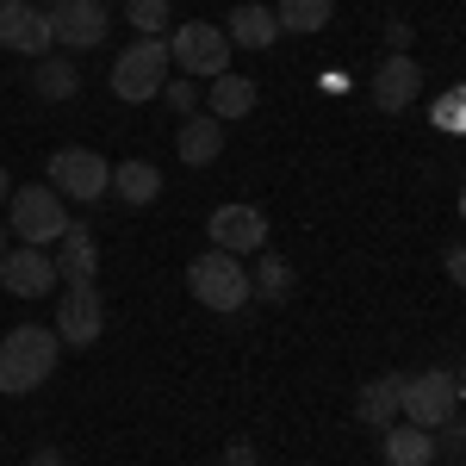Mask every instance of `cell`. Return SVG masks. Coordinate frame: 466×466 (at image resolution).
<instances>
[{
    "mask_svg": "<svg viewBox=\"0 0 466 466\" xmlns=\"http://www.w3.org/2000/svg\"><path fill=\"white\" fill-rule=\"evenodd\" d=\"M56 355H63V336L44 329V323H19L0 336V392L6 398H25L37 392L50 373H56Z\"/></svg>",
    "mask_w": 466,
    "mask_h": 466,
    "instance_id": "cell-1",
    "label": "cell"
},
{
    "mask_svg": "<svg viewBox=\"0 0 466 466\" xmlns=\"http://www.w3.org/2000/svg\"><path fill=\"white\" fill-rule=\"evenodd\" d=\"M6 230L19 237V243H32V249H50V243H63V230H69V199L44 180V187H13V199H6Z\"/></svg>",
    "mask_w": 466,
    "mask_h": 466,
    "instance_id": "cell-2",
    "label": "cell"
},
{
    "mask_svg": "<svg viewBox=\"0 0 466 466\" xmlns=\"http://www.w3.org/2000/svg\"><path fill=\"white\" fill-rule=\"evenodd\" d=\"M168 37H137V44H125L118 56H112V94L125 100V106H144L156 100L162 87H168Z\"/></svg>",
    "mask_w": 466,
    "mask_h": 466,
    "instance_id": "cell-3",
    "label": "cell"
},
{
    "mask_svg": "<svg viewBox=\"0 0 466 466\" xmlns=\"http://www.w3.org/2000/svg\"><path fill=\"white\" fill-rule=\"evenodd\" d=\"M187 287H193V299H199L206 311H243V305H249V274H243L237 255H224V249L193 255Z\"/></svg>",
    "mask_w": 466,
    "mask_h": 466,
    "instance_id": "cell-4",
    "label": "cell"
},
{
    "mask_svg": "<svg viewBox=\"0 0 466 466\" xmlns=\"http://www.w3.org/2000/svg\"><path fill=\"white\" fill-rule=\"evenodd\" d=\"M230 37H224V25H206V19H187V25H175V37H168V63H175L180 75H206V81H218V75H230Z\"/></svg>",
    "mask_w": 466,
    "mask_h": 466,
    "instance_id": "cell-5",
    "label": "cell"
},
{
    "mask_svg": "<svg viewBox=\"0 0 466 466\" xmlns=\"http://www.w3.org/2000/svg\"><path fill=\"white\" fill-rule=\"evenodd\" d=\"M50 187L63 193V199H75V206H94L100 193H112V162L100 156V149H56L50 156Z\"/></svg>",
    "mask_w": 466,
    "mask_h": 466,
    "instance_id": "cell-6",
    "label": "cell"
},
{
    "mask_svg": "<svg viewBox=\"0 0 466 466\" xmlns=\"http://www.w3.org/2000/svg\"><path fill=\"white\" fill-rule=\"evenodd\" d=\"M454 404H461V380L454 373H404V423H423V430H441L454 423Z\"/></svg>",
    "mask_w": 466,
    "mask_h": 466,
    "instance_id": "cell-7",
    "label": "cell"
},
{
    "mask_svg": "<svg viewBox=\"0 0 466 466\" xmlns=\"http://www.w3.org/2000/svg\"><path fill=\"white\" fill-rule=\"evenodd\" d=\"M206 237H212V249L237 255V261H243V255H261L268 249V212L230 199V206H218V212L206 218Z\"/></svg>",
    "mask_w": 466,
    "mask_h": 466,
    "instance_id": "cell-8",
    "label": "cell"
},
{
    "mask_svg": "<svg viewBox=\"0 0 466 466\" xmlns=\"http://www.w3.org/2000/svg\"><path fill=\"white\" fill-rule=\"evenodd\" d=\"M56 336L69 349H94L106 336V299H100V287H63V299H56Z\"/></svg>",
    "mask_w": 466,
    "mask_h": 466,
    "instance_id": "cell-9",
    "label": "cell"
},
{
    "mask_svg": "<svg viewBox=\"0 0 466 466\" xmlns=\"http://www.w3.org/2000/svg\"><path fill=\"white\" fill-rule=\"evenodd\" d=\"M50 6H32V0H0V50L13 56H50Z\"/></svg>",
    "mask_w": 466,
    "mask_h": 466,
    "instance_id": "cell-10",
    "label": "cell"
},
{
    "mask_svg": "<svg viewBox=\"0 0 466 466\" xmlns=\"http://www.w3.org/2000/svg\"><path fill=\"white\" fill-rule=\"evenodd\" d=\"M50 32L63 50H100L106 44V0H50Z\"/></svg>",
    "mask_w": 466,
    "mask_h": 466,
    "instance_id": "cell-11",
    "label": "cell"
},
{
    "mask_svg": "<svg viewBox=\"0 0 466 466\" xmlns=\"http://www.w3.org/2000/svg\"><path fill=\"white\" fill-rule=\"evenodd\" d=\"M0 287L13 292V299H44V292L56 287V255L32 249V243L6 249V255H0Z\"/></svg>",
    "mask_w": 466,
    "mask_h": 466,
    "instance_id": "cell-12",
    "label": "cell"
},
{
    "mask_svg": "<svg viewBox=\"0 0 466 466\" xmlns=\"http://www.w3.org/2000/svg\"><path fill=\"white\" fill-rule=\"evenodd\" d=\"M94 274H100V243H94L87 224L69 218L63 243H56V280H63V287H94Z\"/></svg>",
    "mask_w": 466,
    "mask_h": 466,
    "instance_id": "cell-13",
    "label": "cell"
},
{
    "mask_svg": "<svg viewBox=\"0 0 466 466\" xmlns=\"http://www.w3.org/2000/svg\"><path fill=\"white\" fill-rule=\"evenodd\" d=\"M417 94H423V69H417L404 50H392V56L380 63V75H373V106L380 112H404Z\"/></svg>",
    "mask_w": 466,
    "mask_h": 466,
    "instance_id": "cell-14",
    "label": "cell"
},
{
    "mask_svg": "<svg viewBox=\"0 0 466 466\" xmlns=\"http://www.w3.org/2000/svg\"><path fill=\"white\" fill-rule=\"evenodd\" d=\"M355 417L367 430H392L398 417H404V373H380V380H367L355 392Z\"/></svg>",
    "mask_w": 466,
    "mask_h": 466,
    "instance_id": "cell-15",
    "label": "cell"
},
{
    "mask_svg": "<svg viewBox=\"0 0 466 466\" xmlns=\"http://www.w3.org/2000/svg\"><path fill=\"white\" fill-rule=\"evenodd\" d=\"M175 149H180V162H187V168H206V162H218V156H224V118H212V112H193V118L180 125Z\"/></svg>",
    "mask_w": 466,
    "mask_h": 466,
    "instance_id": "cell-16",
    "label": "cell"
},
{
    "mask_svg": "<svg viewBox=\"0 0 466 466\" xmlns=\"http://www.w3.org/2000/svg\"><path fill=\"white\" fill-rule=\"evenodd\" d=\"M224 37H230L237 50H274V37H280V19H274V6H255V0H243V6L230 13Z\"/></svg>",
    "mask_w": 466,
    "mask_h": 466,
    "instance_id": "cell-17",
    "label": "cell"
},
{
    "mask_svg": "<svg viewBox=\"0 0 466 466\" xmlns=\"http://www.w3.org/2000/svg\"><path fill=\"white\" fill-rule=\"evenodd\" d=\"M441 435H430L423 423H392L386 430V466H435Z\"/></svg>",
    "mask_w": 466,
    "mask_h": 466,
    "instance_id": "cell-18",
    "label": "cell"
},
{
    "mask_svg": "<svg viewBox=\"0 0 466 466\" xmlns=\"http://www.w3.org/2000/svg\"><path fill=\"white\" fill-rule=\"evenodd\" d=\"M255 100H261V87H255L249 75H218L212 87H206V112L224 118V125H230V118H249Z\"/></svg>",
    "mask_w": 466,
    "mask_h": 466,
    "instance_id": "cell-19",
    "label": "cell"
},
{
    "mask_svg": "<svg viewBox=\"0 0 466 466\" xmlns=\"http://www.w3.org/2000/svg\"><path fill=\"white\" fill-rule=\"evenodd\" d=\"M112 193H118L125 206H156V199H162V168L144 162V156H131V162L112 168Z\"/></svg>",
    "mask_w": 466,
    "mask_h": 466,
    "instance_id": "cell-20",
    "label": "cell"
},
{
    "mask_svg": "<svg viewBox=\"0 0 466 466\" xmlns=\"http://www.w3.org/2000/svg\"><path fill=\"white\" fill-rule=\"evenodd\" d=\"M249 299H261V305H287L292 299V261L287 255L261 249V261H255V274H249Z\"/></svg>",
    "mask_w": 466,
    "mask_h": 466,
    "instance_id": "cell-21",
    "label": "cell"
},
{
    "mask_svg": "<svg viewBox=\"0 0 466 466\" xmlns=\"http://www.w3.org/2000/svg\"><path fill=\"white\" fill-rule=\"evenodd\" d=\"M32 87L50 100V106H63V100H75V94H81V69H75L69 56H37Z\"/></svg>",
    "mask_w": 466,
    "mask_h": 466,
    "instance_id": "cell-22",
    "label": "cell"
},
{
    "mask_svg": "<svg viewBox=\"0 0 466 466\" xmlns=\"http://www.w3.org/2000/svg\"><path fill=\"white\" fill-rule=\"evenodd\" d=\"M274 19H280V32L311 37V32H323V25L336 19V0H280V6H274Z\"/></svg>",
    "mask_w": 466,
    "mask_h": 466,
    "instance_id": "cell-23",
    "label": "cell"
},
{
    "mask_svg": "<svg viewBox=\"0 0 466 466\" xmlns=\"http://www.w3.org/2000/svg\"><path fill=\"white\" fill-rule=\"evenodd\" d=\"M125 13H131V25H137L144 37L168 32V0H125Z\"/></svg>",
    "mask_w": 466,
    "mask_h": 466,
    "instance_id": "cell-24",
    "label": "cell"
},
{
    "mask_svg": "<svg viewBox=\"0 0 466 466\" xmlns=\"http://www.w3.org/2000/svg\"><path fill=\"white\" fill-rule=\"evenodd\" d=\"M162 100L193 118V106H199V81H193V75H180V81H168V87H162Z\"/></svg>",
    "mask_w": 466,
    "mask_h": 466,
    "instance_id": "cell-25",
    "label": "cell"
},
{
    "mask_svg": "<svg viewBox=\"0 0 466 466\" xmlns=\"http://www.w3.org/2000/svg\"><path fill=\"white\" fill-rule=\"evenodd\" d=\"M435 125H448V131H466V87H461V94H448V100L435 106Z\"/></svg>",
    "mask_w": 466,
    "mask_h": 466,
    "instance_id": "cell-26",
    "label": "cell"
},
{
    "mask_svg": "<svg viewBox=\"0 0 466 466\" xmlns=\"http://www.w3.org/2000/svg\"><path fill=\"white\" fill-rule=\"evenodd\" d=\"M224 466H261V454H255L249 441H230V448H224Z\"/></svg>",
    "mask_w": 466,
    "mask_h": 466,
    "instance_id": "cell-27",
    "label": "cell"
},
{
    "mask_svg": "<svg viewBox=\"0 0 466 466\" xmlns=\"http://www.w3.org/2000/svg\"><path fill=\"white\" fill-rule=\"evenodd\" d=\"M448 274H454V287H466V243H461V249H448Z\"/></svg>",
    "mask_w": 466,
    "mask_h": 466,
    "instance_id": "cell-28",
    "label": "cell"
},
{
    "mask_svg": "<svg viewBox=\"0 0 466 466\" xmlns=\"http://www.w3.org/2000/svg\"><path fill=\"white\" fill-rule=\"evenodd\" d=\"M448 454H454V461L466 454V423H448Z\"/></svg>",
    "mask_w": 466,
    "mask_h": 466,
    "instance_id": "cell-29",
    "label": "cell"
},
{
    "mask_svg": "<svg viewBox=\"0 0 466 466\" xmlns=\"http://www.w3.org/2000/svg\"><path fill=\"white\" fill-rule=\"evenodd\" d=\"M386 44H392V50H404V44H410V25H404V19H392V25H386Z\"/></svg>",
    "mask_w": 466,
    "mask_h": 466,
    "instance_id": "cell-30",
    "label": "cell"
},
{
    "mask_svg": "<svg viewBox=\"0 0 466 466\" xmlns=\"http://www.w3.org/2000/svg\"><path fill=\"white\" fill-rule=\"evenodd\" d=\"M32 466H63V454H56V448H37V454H32Z\"/></svg>",
    "mask_w": 466,
    "mask_h": 466,
    "instance_id": "cell-31",
    "label": "cell"
},
{
    "mask_svg": "<svg viewBox=\"0 0 466 466\" xmlns=\"http://www.w3.org/2000/svg\"><path fill=\"white\" fill-rule=\"evenodd\" d=\"M0 199H13V175L6 168H0Z\"/></svg>",
    "mask_w": 466,
    "mask_h": 466,
    "instance_id": "cell-32",
    "label": "cell"
},
{
    "mask_svg": "<svg viewBox=\"0 0 466 466\" xmlns=\"http://www.w3.org/2000/svg\"><path fill=\"white\" fill-rule=\"evenodd\" d=\"M454 380H461V392H466V360H461V373H454Z\"/></svg>",
    "mask_w": 466,
    "mask_h": 466,
    "instance_id": "cell-33",
    "label": "cell"
},
{
    "mask_svg": "<svg viewBox=\"0 0 466 466\" xmlns=\"http://www.w3.org/2000/svg\"><path fill=\"white\" fill-rule=\"evenodd\" d=\"M461 224H466V187H461Z\"/></svg>",
    "mask_w": 466,
    "mask_h": 466,
    "instance_id": "cell-34",
    "label": "cell"
},
{
    "mask_svg": "<svg viewBox=\"0 0 466 466\" xmlns=\"http://www.w3.org/2000/svg\"><path fill=\"white\" fill-rule=\"evenodd\" d=\"M32 6H44V0H32Z\"/></svg>",
    "mask_w": 466,
    "mask_h": 466,
    "instance_id": "cell-35",
    "label": "cell"
},
{
    "mask_svg": "<svg viewBox=\"0 0 466 466\" xmlns=\"http://www.w3.org/2000/svg\"><path fill=\"white\" fill-rule=\"evenodd\" d=\"M0 237H6V230H0Z\"/></svg>",
    "mask_w": 466,
    "mask_h": 466,
    "instance_id": "cell-36",
    "label": "cell"
}]
</instances>
